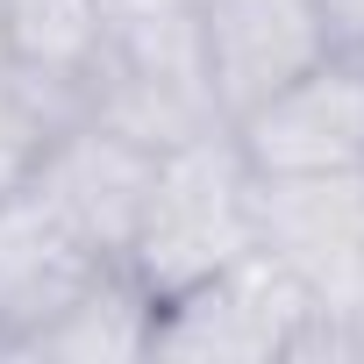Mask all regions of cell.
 <instances>
[{"label": "cell", "instance_id": "1", "mask_svg": "<svg viewBox=\"0 0 364 364\" xmlns=\"http://www.w3.org/2000/svg\"><path fill=\"white\" fill-rule=\"evenodd\" d=\"M79 122H100L143 150H171L208 129H229L208 86L193 8H150V15L114 8L93 65L79 72Z\"/></svg>", "mask_w": 364, "mask_h": 364}, {"label": "cell", "instance_id": "2", "mask_svg": "<svg viewBox=\"0 0 364 364\" xmlns=\"http://www.w3.org/2000/svg\"><path fill=\"white\" fill-rule=\"evenodd\" d=\"M250 186H257V171L243 164L229 129L157 150V178H150V200H143V222L122 264L157 300L222 272L229 257L250 250Z\"/></svg>", "mask_w": 364, "mask_h": 364}, {"label": "cell", "instance_id": "3", "mask_svg": "<svg viewBox=\"0 0 364 364\" xmlns=\"http://www.w3.org/2000/svg\"><path fill=\"white\" fill-rule=\"evenodd\" d=\"M307 300L314 293L250 243L222 272L157 300L150 357H164V364H279L286 328Z\"/></svg>", "mask_w": 364, "mask_h": 364}, {"label": "cell", "instance_id": "4", "mask_svg": "<svg viewBox=\"0 0 364 364\" xmlns=\"http://www.w3.org/2000/svg\"><path fill=\"white\" fill-rule=\"evenodd\" d=\"M243 164L257 178H343L364 171V65L321 58L314 72L264 93L250 114L229 122Z\"/></svg>", "mask_w": 364, "mask_h": 364}, {"label": "cell", "instance_id": "5", "mask_svg": "<svg viewBox=\"0 0 364 364\" xmlns=\"http://www.w3.org/2000/svg\"><path fill=\"white\" fill-rule=\"evenodd\" d=\"M250 243L286 264L314 300L364 307V171L343 178H257Z\"/></svg>", "mask_w": 364, "mask_h": 364}, {"label": "cell", "instance_id": "6", "mask_svg": "<svg viewBox=\"0 0 364 364\" xmlns=\"http://www.w3.org/2000/svg\"><path fill=\"white\" fill-rule=\"evenodd\" d=\"M193 29L208 58V86L222 122L250 114L286 79L328 58V29L314 0H193Z\"/></svg>", "mask_w": 364, "mask_h": 364}, {"label": "cell", "instance_id": "7", "mask_svg": "<svg viewBox=\"0 0 364 364\" xmlns=\"http://www.w3.org/2000/svg\"><path fill=\"white\" fill-rule=\"evenodd\" d=\"M150 178H157V150L100 129V122H72L50 136L43 164L29 186L100 250V257H129L136 243V222H143V200H150Z\"/></svg>", "mask_w": 364, "mask_h": 364}, {"label": "cell", "instance_id": "8", "mask_svg": "<svg viewBox=\"0 0 364 364\" xmlns=\"http://www.w3.org/2000/svg\"><path fill=\"white\" fill-rule=\"evenodd\" d=\"M114 257H100L36 186L0 200V357H15L50 314H65Z\"/></svg>", "mask_w": 364, "mask_h": 364}, {"label": "cell", "instance_id": "9", "mask_svg": "<svg viewBox=\"0 0 364 364\" xmlns=\"http://www.w3.org/2000/svg\"><path fill=\"white\" fill-rule=\"evenodd\" d=\"M150 328H157V293L129 264H107L15 357H36V364H143L150 357Z\"/></svg>", "mask_w": 364, "mask_h": 364}, {"label": "cell", "instance_id": "10", "mask_svg": "<svg viewBox=\"0 0 364 364\" xmlns=\"http://www.w3.org/2000/svg\"><path fill=\"white\" fill-rule=\"evenodd\" d=\"M0 15H8V65L79 86L114 22V0H0Z\"/></svg>", "mask_w": 364, "mask_h": 364}, {"label": "cell", "instance_id": "11", "mask_svg": "<svg viewBox=\"0 0 364 364\" xmlns=\"http://www.w3.org/2000/svg\"><path fill=\"white\" fill-rule=\"evenodd\" d=\"M72 122H79V86L36 79L22 65H0V200L29 186L50 136L72 129Z\"/></svg>", "mask_w": 364, "mask_h": 364}, {"label": "cell", "instance_id": "12", "mask_svg": "<svg viewBox=\"0 0 364 364\" xmlns=\"http://www.w3.org/2000/svg\"><path fill=\"white\" fill-rule=\"evenodd\" d=\"M279 364H364V307H336V300H307L286 328Z\"/></svg>", "mask_w": 364, "mask_h": 364}, {"label": "cell", "instance_id": "13", "mask_svg": "<svg viewBox=\"0 0 364 364\" xmlns=\"http://www.w3.org/2000/svg\"><path fill=\"white\" fill-rule=\"evenodd\" d=\"M314 8H321L328 50H336V58H357V65H364V0H314Z\"/></svg>", "mask_w": 364, "mask_h": 364}, {"label": "cell", "instance_id": "14", "mask_svg": "<svg viewBox=\"0 0 364 364\" xmlns=\"http://www.w3.org/2000/svg\"><path fill=\"white\" fill-rule=\"evenodd\" d=\"M114 8H129V15H150V8H193V0H114Z\"/></svg>", "mask_w": 364, "mask_h": 364}, {"label": "cell", "instance_id": "15", "mask_svg": "<svg viewBox=\"0 0 364 364\" xmlns=\"http://www.w3.org/2000/svg\"><path fill=\"white\" fill-rule=\"evenodd\" d=\"M0 65H8V15H0Z\"/></svg>", "mask_w": 364, "mask_h": 364}]
</instances>
